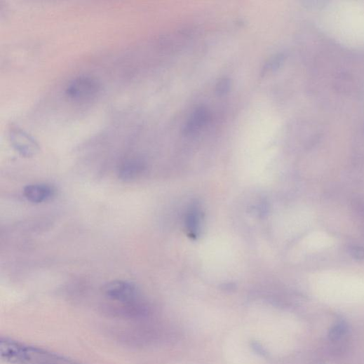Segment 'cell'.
I'll return each instance as SVG.
<instances>
[{
    "mask_svg": "<svg viewBox=\"0 0 364 364\" xmlns=\"http://www.w3.org/2000/svg\"><path fill=\"white\" fill-rule=\"evenodd\" d=\"M345 325L342 323H339L332 330L330 335L332 337L337 339L345 332Z\"/></svg>",
    "mask_w": 364,
    "mask_h": 364,
    "instance_id": "11",
    "label": "cell"
},
{
    "mask_svg": "<svg viewBox=\"0 0 364 364\" xmlns=\"http://www.w3.org/2000/svg\"><path fill=\"white\" fill-rule=\"evenodd\" d=\"M55 187L47 184H29L23 190L25 198L34 203L48 201L55 196Z\"/></svg>",
    "mask_w": 364,
    "mask_h": 364,
    "instance_id": "5",
    "label": "cell"
},
{
    "mask_svg": "<svg viewBox=\"0 0 364 364\" xmlns=\"http://www.w3.org/2000/svg\"><path fill=\"white\" fill-rule=\"evenodd\" d=\"M210 120V114L205 108H198L184 128L183 133L189 135L198 132Z\"/></svg>",
    "mask_w": 364,
    "mask_h": 364,
    "instance_id": "6",
    "label": "cell"
},
{
    "mask_svg": "<svg viewBox=\"0 0 364 364\" xmlns=\"http://www.w3.org/2000/svg\"><path fill=\"white\" fill-rule=\"evenodd\" d=\"M100 90V84L94 78L82 76L72 81L66 88L67 95L72 100L83 102L95 97Z\"/></svg>",
    "mask_w": 364,
    "mask_h": 364,
    "instance_id": "3",
    "label": "cell"
},
{
    "mask_svg": "<svg viewBox=\"0 0 364 364\" xmlns=\"http://www.w3.org/2000/svg\"><path fill=\"white\" fill-rule=\"evenodd\" d=\"M143 170L142 163L137 159H128L119 168V178L125 182H132L138 177Z\"/></svg>",
    "mask_w": 364,
    "mask_h": 364,
    "instance_id": "7",
    "label": "cell"
},
{
    "mask_svg": "<svg viewBox=\"0 0 364 364\" xmlns=\"http://www.w3.org/2000/svg\"><path fill=\"white\" fill-rule=\"evenodd\" d=\"M231 87V80L228 78H224L217 83L216 92L219 95H224L230 91Z\"/></svg>",
    "mask_w": 364,
    "mask_h": 364,
    "instance_id": "9",
    "label": "cell"
},
{
    "mask_svg": "<svg viewBox=\"0 0 364 364\" xmlns=\"http://www.w3.org/2000/svg\"><path fill=\"white\" fill-rule=\"evenodd\" d=\"M102 292L114 302L133 307L139 302V292L136 286L125 281H114L102 288Z\"/></svg>",
    "mask_w": 364,
    "mask_h": 364,
    "instance_id": "2",
    "label": "cell"
},
{
    "mask_svg": "<svg viewBox=\"0 0 364 364\" xmlns=\"http://www.w3.org/2000/svg\"><path fill=\"white\" fill-rule=\"evenodd\" d=\"M351 254L358 259V261H364V248L361 246H353L351 248Z\"/></svg>",
    "mask_w": 364,
    "mask_h": 364,
    "instance_id": "10",
    "label": "cell"
},
{
    "mask_svg": "<svg viewBox=\"0 0 364 364\" xmlns=\"http://www.w3.org/2000/svg\"><path fill=\"white\" fill-rule=\"evenodd\" d=\"M10 140L14 149L25 158H32L40 151L38 142L19 128H11Z\"/></svg>",
    "mask_w": 364,
    "mask_h": 364,
    "instance_id": "4",
    "label": "cell"
},
{
    "mask_svg": "<svg viewBox=\"0 0 364 364\" xmlns=\"http://www.w3.org/2000/svg\"><path fill=\"white\" fill-rule=\"evenodd\" d=\"M285 60V56L282 54L277 55L271 58L265 65L262 70V76L278 69Z\"/></svg>",
    "mask_w": 364,
    "mask_h": 364,
    "instance_id": "8",
    "label": "cell"
},
{
    "mask_svg": "<svg viewBox=\"0 0 364 364\" xmlns=\"http://www.w3.org/2000/svg\"><path fill=\"white\" fill-rule=\"evenodd\" d=\"M0 355L11 364H79L60 354L8 337L0 339Z\"/></svg>",
    "mask_w": 364,
    "mask_h": 364,
    "instance_id": "1",
    "label": "cell"
}]
</instances>
